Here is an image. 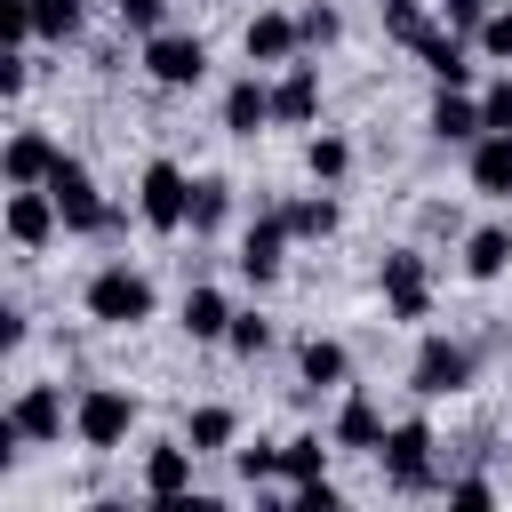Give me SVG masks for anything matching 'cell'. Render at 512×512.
<instances>
[{
  "label": "cell",
  "instance_id": "cell-20",
  "mask_svg": "<svg viewBox=\"0 0 512 512\" xmlns=\"http://www.w3.org/2000/svg\"><path fill=\"white\" fill-rule=\"evenodd\" d=\"M296 376H304V392H336V384L352 376V352H344L336 336H304V352H296Z\"/></svg>",
  "mask_w": 512,
  "mask_h": 512
},
{
  "label": "cell",
  "instance_id": "cell-27",
  "mask_svg": "<svg viewBox=\"0 0 512 512\" xmlns=\"http://www.w3.org/2000/svg\"><path fill=\"white\" fill-rule=\"evenodd\" d=\"M432 32H440V24H432V8H424V0H384V40H400V48L416 56Z\"/></svg>",
  "mask_w": 512,
  "mask_h": 512
},
{
  "label": "cell",
  "instance_id": "cell-14",
  "mask_svg": "<svg viewBox=\"0 0 512 512\" xmlns=\"http://www.w3.org/2000/svg\"><path fill=\"white\" fill-rule=\"evenodd\" d=\"M464 184L480 200H512V136L504 128H488V136L464 144Z\"/></svg>",
  "mask_w": 512,
  "mask_h": 512
},
{
  "label": "cell",
  "instance_id": "cell-18",
  "mask_svg": "<svg viewBox=\"0 0 512 512\" xmlns=\"http://www.w3.org/2000/svg\"><path fill=\"white\" fill-rule=\"evenodd\" d=\"M424 128H432L440 144H472V136H488L480 96H464V88H440V96H432V112H424Z\"/></svg>",
  "mask_w": 512,
  "mask_h": 512
},
{
  "label": "cell",
  "instance_id": "cell-8",
  "mask_svg": "<svg viewBox=\"0 0 512 512\" xmlns=\"http://www.w3.org/2000/svg\"><path fill=\"white\" fill-rule=\"evenodd\" d=\"M376 288H384V312H392V320H424V312H432V264H424L416 248H392V256L376 264Z\"/></svg>",
  "mask_w": 512,
  "mask_h": 512
},
{
  "label": "cell",
  "instance_id": "cell-28",
  "mask_svg": "<svg viewBox=\"0 0 512 512\" xmlns=\"http://www.w3.org/2000/svg\"><path fill=\"white\" fill-rule=\"evenodd\" d=\"M224 216H232V184L224 176H192V232L208 240V232H224Z\"/></svg>",
  "mask_w": 512,
  "mask_h": 512
},
{
  "label": "cell",
  "instance_id": "cell-6",
  "mask_svg": "<svg viewBox=\"0 0 512 512\" xmlns=\"http://www.w3.org/2000/svg\"><path fill=\"white\" fill-rule=\"evenodd\" d=\"M464 384H472V344H456V336H424L416 360H408V392H416V400H456Z\"/></svg>",
  "mask_w": 512,
  "mask_h": 512
},
{
  "label": "cell",
  "instance_id": "cell-37",
  "mask_svg": "<svg viewBox=\"0 0 512 512\" xmlns=\"http://www.w3.org/2000/svg\"><path fill=\"white\" fill-rule=\"evenodd\" d=\"M288 504H296V512H336V504H344V488L320 472V480H296V488H288Z\"/></svg>",
  "mask_w": 512,
  "mask_h": 512
},
{
  "label": "cell",
  "instance_id": "cell-25",
  "mask_svg": "<svg viewBox=\"0 0 512 512\" xmlns=\"http://www.w3.org/2000/svg\"><path fill=\"white\" fill-rule=\"evenodd\" d=\"M24 16H32V40H48V48L80 40V24H88V8H80V0H24Z\"/></svg>",
  "mask_w": 512,
  "mask_h": 512
},
{
  "label": "cell",
  "instance_id": "cell-1",
  "mask_svg": "<svg viewBox=\"0 0 512 512\" xmlns=\"http://www.w3.org/2000/svg\"><path fill=\"white\" fill-rule=\"evenodd\" d=\"M432 424L424 416H400L392 432H384V448H376V464H384V488L392 496H432V488H448L440 480V464H432Z\"/></svg>",
  "mask_w": 512,
  "mask_h": 512
},
{
  "label": "cell",
  "instance_id": "cell-9",
  "mask_svg": "<svg viewBox=\"0 0 512 512\" xmlns=\"http://www.w3.org/2000/svg\"><path fill=\"white\" fill-rule=\"evenodd\" d=\"M288 240H296V232H288V216H280V208H264V216L240 232V256H232V264H240V280L272 288V280L288 272Z\"/></svg>",
  "mask_w": 512,
  "mask_h": 512
},
{
  "label": "cell",
  "instance_id": "cell-30",
  "mask_svg": "<svg viewBox=\"0 0 512 512\" xmlns=\"http://www.w3.org/2000/svg\"><path fill=\"white\" fill-rule=\"evenodd\" d=\"M328 448H336V440H320V432H296V440L280 448V472H288V488H296V480H320V472H328Z\"/></svg>",
  "mask_w": 512,
  "mask_h": 512
},
{
  "label": "cell",
  "instance_id": "cell-23",
  "mask_svg": "<svg viewBox=\"0 0 512 512\" xmlns=\"http://www.w3.org/2000/svg\"><path fill=\"white\" fill-rule=\"evenodd\" d=\"M464 272H472V280L512 272V224H480V232H464Z\"/></svg>",
  "mask_w": 512,
  "mask_h": 512
},
{
  "label": "cell",
  "instance_id": "cell-31",
  "mask_svg": "<svg viewBox=\"0 0 512 512\" xmlns=\"http://www.w3.org/2000/svg\"><path fill=\"white\" fill-rule=\"evenodd\" d=\"M112 16H120V32H128V40L168 32V0H112Z\"/></svg>",
  "mask_w": 512,
  "mask_h": 512
},
{
  "label": "cell",
  "instance_id": "cell-13",
  "mask_svg": "<svg viewBox=\"0 0 512 512\" xmlns=\"http://www.w3.org/2000/svg\"><path fill=\"white\" fill-rule=\"evenodd\" d=\"M240 48H248V64H296L304 56V24L288 8H256L248 32H240Z\"/></svg>",
  "mask_w": 512,
  "mask_h": 512
},
{
  "label": "cell",
  "instance_id": "cell-32",
  "mask_svg": "<svg viewBox=\"0 0 512 512\" xmlns=\"http://www.w3.org/2000/svg\"><path fill=\"white\" fill-rule=\"evenodd\" d=\"M224 344H232L240 360H256V352H272V320H264V312H232V328H224Z\"/></svg>",
  "mask_w": 512,
  "mask_h": 512
},
{
  "label": "cell",
  "instance_id": "cell-11",
  "mask_svg": "<svg viewBox=\"0 0 512 512\" xmlns=\"http://www.w3.org/2000/svg\"><path fill=\"white\" fill-rule=\"evenodd\" d=\"M8 416H16V432H24L32 448H56L64 424H72V400H64V384H24V392L8 400Z\"/></svg>",
  "mask_w": 512,
  "mask_h": 512
},
{
  "label": "cell",
  "instance_id": "cell-35",
  "mask_svg": "<svg viewBox=\"0 0 512 512\" xmlns=\"http://www.w3.org/2000/svg\"><path fill=\"white\" fill-rule=\"evenodd\" d=\"M480 120H488V128H504V136H512V64H504V72H496V80H488V88H480Z\"/></svg>",
  "mask_w": 512,
  "mask_h": 512
},
{
  "label": "cell",
  "instance_id": "cell-2",
  "mask_svg": "<svg viewBox=\"0 0 512 512\" xmlns=\"http://www.w3.org/2000/svg\"><path fill=\"white\" fill-rule=\"evenodd\" d=\"M80 304H88V320L96 328H144L152 320V280L136 272V264H96L88 272V288H80Z\"/></svg>",
  "mask_w": 512,
  "mask_h": 512
},
{
  "label": "cell",
  "instance_id": "cell-19",
  "mask_svg": "<svg viewBox=\"0 0 512 512\" xmlns=\"http://www.w3.org/2000/svg\"><path fill=\"white\" fill-rule=\"evenodd\" d=\"M264 128H272V88L248 72L224 88V136H264Z\"/></svg>",
  "mask_w": 512,
  "mask_h": 512
},
{
  "label": "cell",
  "instance_id": "cell-21",
  "mask_svg": "<svg viewBox=\"0 0 512 512\" xmlns=\"http://www.w3.org/2000/svg\"><path fill=\"white\" fill-rule=\"evenodd\" d=\"M224 328H232L224 288H184V336L192 344H224Z\"/></svg>",
  "mask_w": 512,
  "mask_h": 512
},
{
  "label": "cell",
  "instance_id": "cell-12",
  "mask_svg": "<svg viewBox=\"0 0 512 512\" xmlns=\"http://www.w3.org/2000/svg\"><path fill=\"white\" fill-rule=\"evenodd\" d=\"M192 464H200L192 440H152L144 448V496L152 504H184L192 496Z\"/></svg>",
  "mask_w": 512,
  "mask_h": 512
},
{
  "label": "cell",
  "instance_id": "cell-17",
  "mask_svg": "<svg viewBox=\"0 0 512 512\" xmlns=\"http://www.w3.org/2000/svg\"><path fill=\"white\" fill-rule=\"evenodd\" d=\"M56 160H64V144H56L48 128H16L8 152H0V176H8V184H48Z\"/></svg>",
  "mask_w": 512,
  "mask_h": 512
},
{
  "label": "cell",
  "instance_id": "cell-10",
  "mask_svg": "<svg viewBox=\"0 0 512 512\" xmlns=\"http://www.w3.org/2000/svg\"><path fill=\"white\" fill-rule=\"evenodd\" d=\"M64 232V216H56V192L48 184H8V240L32 256V248H48Z\"/></svg>",
  "mask_w": 512,
  "mask_h": 512
},
{
  "label": "cell",
  "instance_id": "cell-22",
  "mask_svg": "<svg viewBox=\"0 0 512 512\" xmlns=\"http://www.w3.org/2000/svg\"><path fill=\"white\" fill-rule=\"evenodd\" d=\"M184 440H192L200 456H216V448H232V440H240V408H224V400H200V408L184 416Z\"/></svg>",
  "mask_w": 512,
  "mask_h": 512
},
{
  "label": "cell",
  "instance_id": "cell-26",
  "mask_svg": "<svg viewBox=\"0 0 512 512\" xmlns=\"http://www.w3.org/2000/svg\"><path fill=\"white\" fill-rule=\"evenodd\" d=\"M280 216H288V232H296V240H328V232L344 224V208H336V192H304V200H288Z\"/></svg>",
  "mask_w": 512,
  "mask_h": 512
},
{
  "label": "cell",
  "instance_id": "cell-36",
  "mask_svg": "<svg viewBox=\"0 0 512 512\" xmlns=\"http://www.w3.org/2000/svg\"><path fill=\"white\" fill-rule=\"evenodd\" d=\"M440 496H448L456 512H488V504H496V480H480V472H464V480H448Z\"/></svg>",
  "mask_w": 512,
  "mask_h": 512
},
{
  "label": "cell",
  "instance_id": "cell-15",
  "mask_svg": "<svg viewBox=\"0 0 512 512\" xmlns=\"http://www.w3.org/2000/svg\"><path fill=\"white\" fill-rule=\"evenodd\" d=\"M320 120V64H280L272 80V128H312Z\"/></svg>",
  "mask_w": 512,
  "mask_h": 512
},
{
  "label": "cell",
  "instance_id": "cell-38",
  "mask_svg": "<svg viewBox=\"0 0 512 512\" xmlns=\"http://www.w3.org/2000/svg\"><path fill=\"white\" fill-rule=\"evenodd\" d=\"M232 464H240V480H248V488H264V480L280 472V448H264V440H256V448H232Z\"/></svg>",
  "mask_w": 512,
  "mask_h": 512
},
{
  "label": "cell",
  "instance_id": "cell-39",
  "mask_svg": "<svg viewBox=\"0 0 512 512\" xmlns=\"http://www.w3.org/2000/svg\"><path fill=\"white\" fill-rule=\"evenodd\" d=\"M488 8H496V0H440L448 32H480V24H488Z\"/></svg>",
  "mask_w": 512,
  "mask_h": 512
},
{
  "label": "cell",
  "instance_id": "cell-29",
  "mask_svg": "<svg viewBox=\"0 0 512 512\" xmlns=\"http://www.w3.org/2000/svg\"><path fill=\"white\" fill-rule=\"evenodd\" d=\"M304 168H312V184H344V176H352V144L320 128V136L304 144Z\"/></svg>",
  "mask_w": 512,
  "mask_h": 512
},
{
  "label": "cell",
  "instance_id": "cell-24",
  "mask_svg": "<svg viewBox=\"0 0 512 512\" xmlns=\"http://www.w3.org/2000/svg\"><path fill=\"white\" fill-rule=\"evenodd\" d=\"M416 64H424V72H432L440 88H472V64H464V40H456L448 24H440V32L424 40V48H416Z\"/></svg>",
  "mask_w": 512,
  "mask_h": 512
},
{
  "label": "cell",
  "instance_id": "cell-7",
  "mask_svg": "<svg viewBox=\"0 0 512 512\" xmlns=\"http://www.w3.org/2000/svg\"><path fill=\"white\" fill-rule=\"evenodd\" d=\"M136 48H144V72H152L160 88H200V80H208V40H200V32H176V24H168V32L136 40Z\"/></svg>",
  "mask_w": 512,
  "mask_h": 512
},
{
  "label": "cell",
  "instance_id": "cell-3",
  "mask_svg": "<svg viewBox=\"0 0 512 512\" xmlns=\"http://www.w3.org/2000/svg\"><path fill=\"white\" fill-rule=\"evenodd\" d=\"M128 432H136V392H128V384H88V392L72 400V440H80L88 456H112Z\"/></svg>",
  "mask_w": 512,
  "mask_h": 512
},
{
  "label": "cell",
  "instance_id": "cell-16",
  "mask_svg": "<svg viewBox=\"0 0 512 512\" xmlns=\"http://www.w3.org/2000/svg\"><path fill=\"white\" fill-rule=\"evenodd\" d=\"M384 432H392V424H384V408H376L368 392H352V384H344L328 440H336V448H352V456H376V448H384Z\"/></svg>",
  "mask_w": 512,
  "mask_h": 512
},
{
  "label": "cell",
  "instance_id": "cell-33",
  "mask_svg": "<svg viewBox=\"0 0 512 512\" xmlns=\"http://www.w3.org/2000/svg\"><path fill=\"white\" fill-rule=\"evenodd\" d=\"M472 40H480V56H496V64H512V0H496V8H488V24H480Z\"/></svg>",
  "mask_w": 512,
  "mask_h": 512
},
{
  "label": "cell",
  "instance_id": "cell-34",
  "mask_svg": "<svg viewBox=\"0 0 512 512\" xmlns=\"http://www.w3.org/2000/svg\"><path fill=\"white\" fill-rule=\"evenodd\" d=\"M296 24H304V48H336V40H344V16H336L328 0H312Z\"/></svg>",
  "mask_w": 512,
  "mask_h": 512
},
{
  "label": "cell",
  "instance_id": "cell-4",
  "mask_svg": "<svg viewBox=\"0 0 512 512\" xmlns=\"http://www.w3.org/2000/svg\"><path fill=\"white\" fill-rule=\"evenodd\" d=\"M48 192H56V216H64V232L72 240H104L120 216L104 208V192H96V176H88V160H56V176H48Z\"/></svg>",
  "mask_w": 512,
  "mask_h": 512
},
{
  "label": "cell",
  "instance_id": "cell-5",
  "mask_svg": "<svg viewBox=\"0 0 512 512\" xmlns=\"http://www.w3.org/2000/svg\"><path fill=\"white\" fill-rule=\"evenodd\" d=\"M136 216H144L152 232H184V224H192V176H184L176 160H144V176H136Z\"/></svg>",
  "mask_w": 512,
  "mask_h": 512
}]
</instances>
